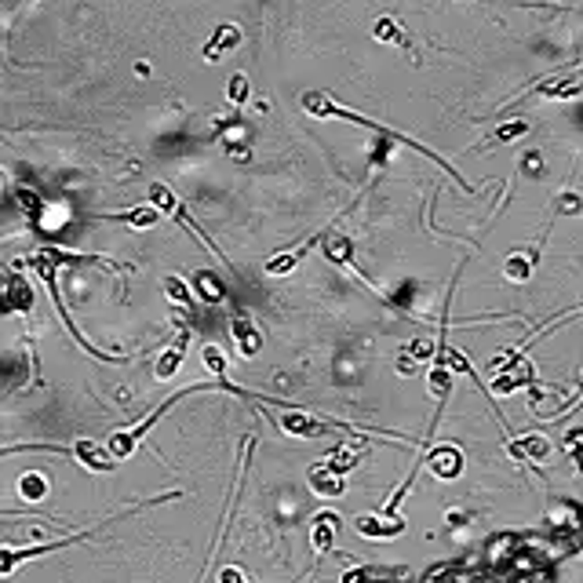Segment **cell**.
<instances>
[{
  "label": "cell",
  "mask_w": 583,
  "mask_h": 583,
  "mask_svg": "<svg viewBox=\"0 0 583 583\" xmlns=\"http://www.w3.org/2000/svg\"><path fill=\"white\" fill-rule=\"evenodd\" d=\"M303 110L311 113V117H335V120H350V125H361V128H372V132H380L383 139H394V142H405V146H412V150H419L423 157H431V161H438L441 168H445V175H456V168L452 165H445L434 150H426V146H419L416 139H409V135H402V132H394V128H383V125H376V120H368V117H361V113H354V110H343V106H335L325 91H306L303 96Z\"/></svg>",
  "instance_id": "obj_1"
},
{
  "label": "cell",
  "mask_w": 583,
  "mask_h": 583,
  "mask_svg": "<svg viewBox=\"0 0 583 583\" xmlns=\"http://www.w3.org/2000/svg\"><path fill=\"white\" fill-rule=\"evenodd\" d=\"M211 383H197V387H187V390H179L175 397H168V402L161 405V409H153V416H146V419H139L135 426H128V431H117L113 438H110V445H106V452L113 456V464H120V459H128V456H135V449L142 445V438L157 426V419L168 412V409H175L182 397H190V394H201V390H208Z\"/></svg>",
  "instance_id": "obj_2"
},
{
  "label": "cell",
  "mask_w": 583,
  "mask_h": 583,
  "mask_svg": "<svg viewBox=\"0 0 583 583\" xmlns=\"http://www.w3.org/2000/svg\"><path fill=\"white\" fill-rule=\"evenodd\" d=\"M29 266H34L37 270V278L48 285V295H51V303H55V311H58V318H63V325H66V332L73 335V340L88 350V354H96V357H103V361H120V354L113 357V354H103V350H96V347H91L88 340H84V335L77 332V325L70 321V314H66V306H63V295H58V263L48 256V252H37L34 259H29Z\"/></svg>",
  "instance_id": "obj_3"
},
{
  "label": "cell",
  "mask_w": 583,
  "mask_h": 583,
  "mask_svg": "<svg viewBox=\"0 0 583 583\" xmlns=\"http://www.w3.org/2000/svg\"><path fill=\"white\" fill-rule=\"evenodd\" d=\"M278 426L292 438H318V434H347L350 431V426H343V423H328L321 416H311L306 409H281Z\"/></svg>",
  "instance_id": "obj_4"
},
{
  "label": "cell",
  "mask_w": 583,
  "mask_h": 583,
  "mask_svg": "<svg viewBox=\"0 0 583 583\" xmlns=\"http://www.w3.org/2000/svg\"><path fill=\"white\" fill-rule=\"evenodd\" d=\"M81 540H88V533H81V536H66V540H55V543H41V547H0V576H12L22 562L41 558V555H51V550H63V547L81 543Z\"/></svg>",
  "instance_id": "obj_5"
},
{
  "label": "cell",
  "mask_w": 583,
  "mask_h": 583,
  "mask_svg": "<svg viewBox=\"0 0 583 583\" xmlns=\"http://www.w3.org/2000/svg\"><path fill=\"white\" fill-rule=\"evenodd\" d=\"M63 452H66V456H73L84 471H96V474H110V471H117L113 456H110L103 445H96L91 438H77V441H73V445H66Z\"/></svg>",
  "instance_id": "obj_6"
},
{
  "label": "cell",
  "mask_w": 583,
  "mask_h": 583,
  "mask_svg": "<svg viewBox=\"0 0 583 583\" xmlns=\"http://www.w3.org/2000/svg\"><path fill=\"white\" fill-rule=\"evenodd\" d=\"M419 464L431 467V474L441 478V481H456L459 474H464V452H459L456 445H438V449L426 452V459H419Z\"/></svg>",
  "instance_id": "obj_7"
},
{
  "label": "cell",
  "mask_w": 583,
  "mask_h": 583,
  "mask_svg": "<svg viewBox=\"0 0 583 583\" xmlns=\"http://www.w3.org/2000/svg\"><path fill=\"white\" fill-rule=\"evenodd\" d=\"M187 343H190V328H179L175 343L165 347L161 357H157V364H153V376H157V380H172L179 368H182V361H187Z\"/></svg>",
  "instance_id": "obj_8"
},
{
  "label": "cell",
  "mask_w": 583,
  "mask_h": 583,
  "mask_svg": "<svg viewBox=\"0 0 583 583\" xmlns=\"http://www.w3.org/2000/svg\"><path fill=\"white\" fill-rule=\"evenodd\" d=\"M507 452L514 459H521V464H543V459L550 456V441L543 434H521V438H507Z\"/></svg>",
  "instance_id": "obj_9"
},
{
  "label": "cell",
  "mask_w": 583,
  "mask_h": 583,
  "mask_svg": "<svg viewBox=\"0 0 583 583\" xmlns=\"http://www.w3.org/2000/svg\"><path fill=\"white\" fill-rule=\"evenodd\" d=\"M335 533H340V514L325 510V514H318L311 521V543H314L318 555H332V550H335Z\"/></svg>",
  "instance_id": "obj_10"
},
{
  "label": "cell",
  "mask_w": 583,
  "mask_h": 583,
  "mask_svg": "<svg viewBox=\"0 0 583 583\" xmlns=\"http://www.w3.org/2000/svg\"><path fill=\"white\" fill-rule=\"evenodd\" d=\"M230 335H234V343H237L241 357H256V354L263 350V332L256 328V321H249L244 314L230 321Z\"/></svg>",
  "instance_id": "obj_11"
},
{
  "label": "cell",
  "mask_w": 583,
  "mask_h": 583,
  "mask_svg": "<svg viewBox=\"0 0 583 583\" xmlns=\"http://www.w3.org/2000/svg\"><path fill=\"white\" fill-rule=\"evenodd\" d=\"M357 533L361 536H372V540H394L405 533V521L402 518H376V514H361L357 518Z\"/></svg>",
  "instance_id": "obj_12"
},
{
  "label": "cell",
  "mask_w": 583,
  "mask_h": 583,
  "mask_svg": "<svg viewBox=\"0 0 583 583\" xmlns=\"http://www.w3.org/2000/svg\"><path fill=\"white\" fill-rule=\"evenodd\" d=\"M306 481H311V488L318 496H343V488H347V478H340V474H332L321 459L318 464H311V474H306Z\"/></svg>",
  "instance_id": "obj_13"
},
{
  "label": "cell",
  "mask_w": 583,
  "mask_h": 583,
  "mask_svg": "<svg viewBox=\"0 0 583 583\" xmlns=\"http://www.w3.org/2000/svg\"><path fill=\"white\" fill-rule=\"evenodd\" d=\"M237 44H241V29L230 26V22H223V26H216V34H211V41L204 44V58H208V63H219V58L230 48H237Z\"/></svg>",
  "instance_id": "obj_14"
},
{
  "label": "cell",
  "mask_w": 583,
  "mask_h": 583,
  "mask_svg": "<svg viewBox=\"0 0 583 583\" xmlns=\"http://www.w3.org/2000/svg\"><path fill=\"white\" fill-rule=\"evenodd\" d=\"M321 252H325L328 263L354 270V241H350V234H328L325 244H321Z\"/></svg>",
  "instance_id": "obj_15"
},
{
  "label": "cell",
  "mask_w": 583,
  "mask_h": 583,
  "mask_svg": "<svg viewBox=\"0 0 583 583\" xmlns=\"http://www.w3.org/2000/svg\"><path fill=\"white\" fill-rule=\"evenodd\" d=\"M194 292H197V299H204L208 306L226 303V288H223V281H219L216 270H197V273H194Z\"/></svg>",
  "instance_id": "obj_16"
},
{
  "label": "cell",
  "mask_w": 583,
  "mask_h": 583,
  "mask_svg": "<svg viewBox=\"0 0 583 583\" xmlns=\"http://www.w3.org/2000/svg\"><path fill=\"white\" fill-rule=\"evenodd\" d=\"M314 241H321V234H314L311 241H303L295 252H281V256H273V259L266 263V273H273V278H281V273H292V270L299 266V259L314 249Z\"/></svg>",
  "instance_id": "obj_17"
},
{
  "label": "cell",
  "mask_w": 583,
  "mask_h": 583,
  "mask_svg": "<svg viewBox=\"0 0 583 583\" xmlns=\"http://www.w3.org/2000/svg\"><path fill=\"white\" fill-rule=\"evenodd\" d=\"M533 266H536V252H514V256H507L503 273H507V281L525 285L533 278Z\"/></svg>",
  "instance_id": "obj_18"
},
{
  "label": "cell",
  "mask_w": 583,
  "mask_h": 583,
  "mask_svg": "<svg viewBox=\"0 0 583 583\" xmlns=\"http://www.w3.org/2000/svg\"><path fill=\"white\" fill-rule=\"evenodd\" d=\"M19 496H22L26 503H41V500L48 496V478H44L41 471H26V474L19 478Z\"/></svg>",
  "instance_id": "obj_19"
},
{
  "label": "cell",
  "mask_w": 583,
  "mask_h": 583,
  "mask_svg": "<svg viewBox=\"0 0 583 583\" xmlns=\"http://www.w3.org/2000/svg\"><path fill=\"white\" fill-rule=\"evenodd\" d=\"M103 219H113V223H128V226H139V230H146V226H153L161 216L153 211L150 204H139V208H132V211H110V216H103Z\"/></svg>",
  "instance_id": "obj_20"
},
{
  "label": "cell",
  "mask_w": 583,
  "mask_h": 583,
  "mask_svg": "<svg viewBox=\"0 0 583 583\" xmlns=\"http://www.w3.org/2000/svg\"><path fill=\"white\" fill-rule=\"evenodd\" d=\"M150 208L157 211V216H175L182 204H179V197L165 187V182H153V187H150Z\"/></svg>",
  "instance_id": "obj_21"
},
{
  "label": "cell",
  "mask_w": 583,
  "mask_h": 583,
  "mask_svg": "<svg viewBox=\"0 0 583 583\" xmlns=\"http://www.w3.org/2000/svg\"><path fill=\"white\" fill-rule=\"evenodd\" d=\"M34 306V288H29V281L26 278H12L8 281V311H29Z\"/></svg>",
  "instance_id": "obj_22"
},
{
  "label": "cell",
  "mask_w": 583,
  "mask_h": 583,
  "mask_svg": "<svg viewBox=\"0 0 583 583\" xmlns=\"http://www.w3.org/2000/svg\"><path fill=\"white\" fill-rule=\"evenodd\" d=\"M372 34H376V41H390V44H402V48H412V41L405 37V29L397 26L390 15H383V19H376V26H372Z\"/></svg>",
  "instance_id": "obj_23"
},
{
  "label": "cell",
  "mask_w": 583,
  "mask_h": 583,
  "mask_svg": "<svg viewBox=\"0 0 583 583\" xmlns=\"http://www.w3.org/2000/svg\"><path fill=\"white\" fill-rule=\"evenodd\" d=\"M540 96H543V99H576V96H579V77L572 73V77H565V81H547V84L540 88Z\"/></svg>",
  "instance_id": "obj_24"
},
{
  "label": "cell",
  "mask_w": 583,
  "mask_h": 583,
  "mask_svg": "<svg viewBox=\"0 0 583 583\" xmlns=\"http://www.w3.org/2000/svg\"><path fill=\"white\" fill-rule=\"evenodd\" d=\"M161 288H165V295H168L172 303H179V306H182V311H190V306H194V295H190L187 281H179V278H172V273H168V278L161 281Z\"/></svg>",
  "instance_id": "obj_25"
},
{
  "label": "cell",
  "mask_w": 583,
  "mask_h": 583,
  "mask_svg": "<svg viewBox=\"0 0 583 583\" xmlns=\"http://www.w3.org/2000/svg\"><path fill=\"white\" fill-rule=\"evenodd\" d=\"M449 390H452V372H449L445 364H438L434 372H431V394L438 397V409L449 402Z\"/></svg>",
  "instance_id": "obj_26"
},
{
  "label": "cell",
  "mask_w": 583,
  "mask_h": 583,
  "mask_svg": "<svg viewBox=\"0 0 583 583\" xmlns=\"http://www.w3.org/2000/svg\"><path fill=\"white\" fill-rule=\"evenodd\" d=\"M249 77H244V73H234L230 81H226V96H230V103L234 106H244V103H249Z\"/></svg>",
  "instance_id": "obj_27"
},
{
  "label": "cell",
  "mask_w": 583,
  "mask_h": 583,
  "mask_svg": "<svg viewBox=\"0 0 583 583\" xmlns=\"http://www.w3.org/2000/svg\"><path fill=\"white\" fill-rule=\"evenodd\" d=\"M201 357H204V368H208V372L216 376V380H223V376H226V357L219 354V347H211V343H208V347L201 350Z\"/></svg>",
  "instance_id": "obj_28"
},
{
  "label": "cell",
  "mask_w": 583,
  "mask_h": 583,
  "mask_svg": "<svg viewBox=\"0 0 583 583\" xmlns=\"http://www.w3.org/2000/svg\"><path fill=\"white\" fill-rule=\"evenodd\" d=\"M529 132V125L525 120H510V125H503V128H496V142H510V139H518V135H525Z\"/></svg>",
  "instance_id": "obj_29"
},
{
  "label": "cell",
  "mask_w": 583,
  "mask_h": 583,
  "mask_svg": "<svg viewBox=\"0 0 583 583\" xmlns=\"http://www.w3.org/2000/svg\"><path fill=\"white\" fill-rule=\"evenodd\" d=\"M19 204H22V211H29V216H37V211H41L37 194H29V190H19Z\"/></svg>",
  "instance_id": "obj_30"
},
{
  "label": "cell",
  "mask_w": 583,
  "mask_h": 583,
  "mask_svg": "<svg viewBox=\"0 0 583 583\" xmlns=\"http://www.w3.org/2000/svg\"><path fill=\"white\" fill-rule=\"evenodd\" d=\"M219 583H252V579L244 576V572H241L237 565H226V569L219 572Z\"/></svg>",
  "instance_id": "obj_31"
},
{
  "label": "cell",
  "mask_w": 583,
  "mask_h": 583,
  "mask_svg": "<svg viewBox=\"0 0 583 583\" xmlns=\"http://www.w3.org/2000/svg\"><path fill=\"white\" fill-rule=\"evenodd\" d=\"M558 208L565 211V216H576V211H579V197L576 194H562L558 197Z\"/></svg>",
  "instance_id": "obj_32"
},
{
  "label": "cell",
  "mask_w": 583,
  "mask_h": 583,
  "mask_svg": "<svg viewBox=\"0 0 583 583\" xmlns=\"http://www.w3.org/2000/svg\"><path fill=\"white\" fill-rule=\"evenodd\" d=\"M409 350H412V357H431L434 354V343L431 340H416Z\"/></svg>",
  "instance_id": "obj_33"
},
{
  "label": "cell",
  "mask_w": 583,
  "mask_h": 583,
  "mask_svg": "<svg viewBox=\"0 0 583 583\" xmlns=\"http://www.w3.org/2000/svg\"><path fill=\"white\" fill-rule=\"evenodd\" d=\"M340 583H368V572L364 569H347Z\"/></svg>",
  "instance_id": "obj_34"
},
{
  "label": "cell",
  "mask_w": 583,
  "mask_h": 583,
  "mask_svg": "<svg viewBox=\"0 0 583 583\" xmlns=\"http://www.w3.org/2000/svg\"><path fill=\"white\" fill-rule=\"evenodd\" d=\"M521 168H529V172L536 175V172H540V153H529V157L521 161Z\"/></svg>",
  "instance_id": "obj_35"
},
{
  "label": "cell",
  "mask_w": 583,
  "mask_h": 583,
  "mask_svg": "<svg viewBox=\"0 0 583 583\" xmlns=\"http://www.w3.org/2000/svg\"><path fill=\"white\" fill-rule=\"evenodd\" d=\"M412 368H416L412 357H402V361H397V372H412Z\"/></svg>",
  "instance_id": "obj_36"
}]
</instances>
